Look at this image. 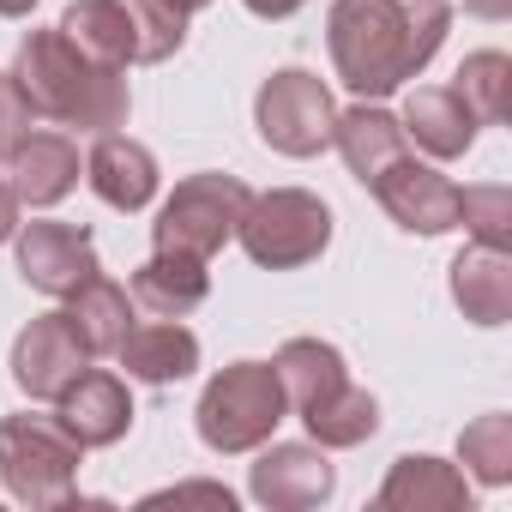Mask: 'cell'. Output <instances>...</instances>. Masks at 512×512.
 <instances>
[{"label": "cell", "mask_w": 512, "mask_h": 512, "mask_svg": "<svg viewBox=\"0 0 512 512\" xmlns=\"http://www.w3.org/2000/svg\"><path fill=\"white\" fill-rule=\"evenodd\" d=\"M446 25H452L446 0H332L326 13L332 67L362 103H380L440 55Z\"/></svg>", "instance_id": "obj_1"}, {"label": "cell", "mask_w": 512, "mask_h": 512, "mask_svg": "<svg viewBox=\"0 0 512 512\" xmlns=\"http://www.w3.org/2000/svg\"><path fill=\"white\" fill-rule=\"evenodd\" d=\"M13 79L25 91V103L61 127H79V133H115L127 127V109H133V91H127V67H103L91 61L85 49H73L55 31H31L19 43V61H13Z\"/></svg>", "instance_id": "obj_2"}, {"label": "cell", "mask_w": 512, "mask_h": 512, "mask_svg": "<svg viewBox=\"0 0 512 512\" xmlns=\"http://www.w3.org/2000/svg\"><path fill=\"white\" fill-rule=\"evenodd\" d=\"M278 386H284V404L302 416V428L314 434V446L326 452H344V446H362L374 440L380 428V404L374 392H362L338 356V344H320V338H290L278 350Z\"/></svg>", "instance_id": "obj_3"}, {"label": "cell", "mask_w": 512, "mask_h": 512, "mask_svg": "<svg viewBox=\"0 0 512 512\" xmlns=\"http://www.w3.org/2000/svg\"><path fill=\"white\" fill-rule=\"evenodd\" d=\"M85 446L61 428V416H7L0 422V488L19 506H67L79 488Z\"/></svg>", "instance_id": "obj_4"}, {"label": "cell", "mask_w": 512, "mask_h": 512, "mask_svg": "<svg viewBox=\"0 0 512 512\" xmlns=\"http://www.w3.org/2000/svg\"><path fill=\"white\" fill-rule=\"evenodd\" d=\"M284 416H290V404H284V386H278L272 362H229L199 392L193 428L211 452H253V446L272 440V428Z\"/></svg>", "instance_id": "obj_5"}, {"label": "cell", "mask_w": 512, "mask_h": 512, "mask_svg": "<svg viewBox=\"0 0 512 512\" xmlns=\"http://www.w3.org/2000/svg\"><path fill=\"white\" fill-rule=\"evenodd\" d=\"M235 241L247 247L253 266L266 272H296V266H314L320 253L332 247V205L308 187H272V193H253L241 223H235Z\"/></svg>", "instance_id": "obj_6"}, {"label": "cell", "mask_w": 512, "mask_h": 512, "mask_svg": "<svg viewBox=\"0 0 512 512\" xmlns=\"http://www.w3.org/2000/svg\"><path fill=\"white\" fill-rule=\"evenodd\" d=\"M247 199H253V187L235 181V175H217V169H211V175H187V181L163 199V211H157V223H151V247L211 260L223 241H235V223H241Z\"/></svg>", "instance_id": "obj_7"}, {"label": "cell", "mask_w": 512, "mask_h": 512, "mask_svg": "<svg viewBox=\"0 0 512 512\" xmlns=\"http://www.w3.org/2000/svg\"><path fill=\"white\" fill-rule=\"evenodd\" d=\"M332 121H338V103L308 67H278L253 97V127L284 157H320L332 145Z\"/></svg>", "instance_id": "obj_8"}, {"label": "cell", "mask_w": 512, "mask_h": 512, "mask_svg": "<svg viewBox=\"0 0 512 512\" xmlns=\"http://www.w3.org/2000/svg\"><path fill=\"white\" fill-rule=\"evenodd\" d=\"M13 241H19V278L31 290L55 296V302L79 296L103 272L97 241H91L85 223H25V229H13Z\"/></svg>", "instance_id": "obj_9"}, {"label": "cell", "mask_w": 512, "mask_h": 512, "mask_svg": "<svg viewBox=\"0 0 512 512\" xmlns=\"http://www.w3.org/2000/svg\"><path fill=\"white\" fill-rule=\"evenodd\" d=\"M368 193H374V199L386 205V217H392L398 229H410V235H446V229H458V199H464V187L446 181L434 163H416L410 151L392 157V163L368 181Z\"/></svg>", "instance_id": "obj_10"}, {"label": "cell", "mask_w": 512, "mask_h": 512, "mask_svg": "<svg viewBox=\"0 0 512 512\" xmlns=\"http://www.w3.org/2000/svg\"><path fill=\"white\" fill-rule=\"evenodd\" d=\"M85 368H91V350L79 344V332H73L67 314H37V320L13 338V386H19L25 398L55 404Z\"/></svg>", "instance_id": "obj_11"}, {"label": "cell", "mask_w": 512, "mask_h": 512, "mask_svg": "<svg viewBox=\"0 0 512 512\" xmlns=\"http://www.w3.org/2000/svg\"><path fill=\"white\" fill-rule=\"evenodd\" d=\"M247 488H253V500L272 506V512H308V506L332 500L338 470H332L326 446H296L290 440V446H266L260 452V464L247 470Z\"/></svg>", "instance_id": "obj_12"}, {"label": "cell", "mask_w": 512, "mask_h": 512, "mask_svg": "<svg viewBox=\"0 0 512 512\" xmlns=\"http://www.w3.org/2000/svg\"><path fill=\"white\" fill-rule=\"evenodd\" d=\"M55 416L61 428L91 452V446H115L127 428H133V392L121 374H103V368H85L61 398H55Z\"/></svg>", "instance_id": "obj_13"}, {"label": "cell", "mask_w": 512, "mask_h": 512, "mask_svg": "<svg viewBox=\"0 0 512 512\" xmlns=\"http://www.w3.org/2000/svg\"><path fill=\"white\" fill-rule=\"evenodd\" d=\"M374 506H380V512H470V482H464V470L446 464V458L404 452V458L386 470Z\"/></svg>", "instance_id": "obj_14"}, {"label": "cell", "mask_w": 512, "mask_h": 512, "mask_svg": "<svg viewBox=\"0 0 512 512\" xmlns=\"http://www.w3.org/2000/svg\"><path fill=\"white\" fill-rule=\"evenodd\" d=\"M85 175H91V193L115 211H145L157 199V157L127 133H97Z\"/></svg>", "instance_id": "obj_15"}, {"label": "cell", "mask_w": 512, "mask_h": 512, "mask_svg": "<svg viewBox=\"0 0 512 512\" xmlns=\"http://www.w3.org/2000/svg\"><path fill=\"white\" fill-rule=\"evenodd\" d=\"M7 187L19 193V205H61L79 187V145L67 133H31L7 157Z\"/></svg>", "instance_id": "obj_16"}, {"label": "cell", "mask_w": 512, "mask_h": 512, "mask_svg": "<svg viewBox=\"0 0 512 512\" xmlns=\"http://www.w3.org/2000/svg\"><path fill=\"white\" fill-rule=\"evenodd\" d=\"M211 260H193V253H163V247H151V260L133 272V302L151 314V320H181V314H193L205 296H211V272H205Z\"/></svg>", "instance_id": "obj_17"}, {"label": "cell", "mask_w": 512, "mask_h": 512, "mask_svg": "<svg viewBox=\"0 0 512 512\" xmlns=\"http://www.w3.org/2000/svg\"><path fill=\"white\" fill-rule=\"evenodd\" d=\"M404 139H416L428 157H464L476 145V115L464 109V97L452 85H416L404 97V115H398Z\"/></svg>", "instance_id": "obj_18"}, {"label": "cell", "mask_w": 512, "mask_h": 512, "mask_svg": "<svg viewBox=\"0 0 512 512\" xmlns=\"http://www.w3.org/2000/svg\"><path fill=\"white\" fill-rule=\"evenodd\" d=\"M452 302L464 308L470 326H506L512 320V260L506 247L470 241L452 260Z\"/></svg>", "instance_id": "obj_19"}, {"label": "cell", "mask_w": 512, "mask_h": 512, "mask_svg": "<svg viewBox=\"0 0 512 512\" xmlns=\"http://www.w3.org/2000/svg\"><path fill=\"white\" fill-rule=\"evenodd\" d=\"M127 380H145V386H169V380H187L199 368V338L181 326V320H151V326H127V338L115 344Z\"/></svg>", "instance_id": "obj_20"}, {"label": "cell", "mask_w": 512, "mask_h": 512, "mask_svg": "<svg viewBox=\"0 0 512 512\" xmlns=\"http://www.w3.org/2000/svg\"><path fill=\"white\" fill-rule=\"evenodd\" d=\"M332 145L344 151V163H350V175L368 187L392 157H404L410 151V139H404V127H398V115H386L380 103H356V109H344L338 121H332Z\"/></svg>", "instance_id": "obj_21"}, {"label": "cell", "mask_w": 512, "mask_h": 512, "mask_svg": "<svg viewBox=\"0 0 512 512\" xmlns=\"http://www.w3.org/2000/svg\"><path fill=\"white\" fill-rule=\"evenodd\" d=\"M61 37L103 67H133V25L121 0H73L61 13Z\"/></svg>", "instance_id": "obj_22"}, {"label": "cell", "mask_w": 512, "mask_h": 512, "mask_svg": "<svg viewBox=\"0 0 512 512\" xmlns=\"http://www.w3.org/2000/svg\"><path fill=\"white\" fill-rule=\"evenodd\" d=\"M67 302H73V308H67V320H73L79 344H85L91 356H115V344H121V338H127V326H133V296L97 272V278H91L79 296H67Z\"/></svg>", "instance_id": "obj_23"}, {"label": "cell", "mask_w": 512, "mask_h": 512, "mask_svg": "<svg viewBox=\"0 0 512 512\" xmlns=\"http://www.w3.org/2000/svg\"><path fill=\"white\" fill-rule=\"evenodd\" d=\"M452 91L464 97V109L476 115V127H500L512 115V61L500 49H482V55H470L458 67Z\"/></svg>", "instance_id": "obj_24"}, {"label": "cell", "mask_w": 512, "mask_h": 512, "mask_svg": "<svg viewBox=\"0 0 512 512\" xmlns=\"http://www.w3.org/2000/svg\"><path fill=\"white\" fill-rule=\"evenodd\" d=\"M133 25V67H157L187 43V13L175 0H121Z\"/></svg>", "instance_id": "obj_25"}, {"label": "cell", "mask_w": 512, "mask_h": 512, "mask_svg": "<svg viewBox=\"0 0 512 512\" xmlns=\"http://www.w3.org/2000/svg\"><path fill=\"white\" fill-rule=\"evenodd\" d=\"M458 458L476 482L500 488L512 482V416H476L464 434H458Z\"/></svg>", "instance_id": "obj_26"}, {"label": "cell", "mask_w": 512, "mask_h": 512, "mask_svg": "<svg viewBox=\"0 0 512 512\" xmlns=\"http://www.w3.org/2000/svg\"><path fill=\"white\" fill-rule=\"evenodd\" d=\"M458 223H464L482 247H506V241H512V193H506L500 181L464 187V199H458Z\"/></svg>", "instance_id": "obj_27"}, {"label": "cell", "mask_w": 512, "mask_h": 512, "mask_svg": "<svg viewBox=\"0 0 512 512\" xmlns=\"http://www.w3.org/2000/svg\"><path fill=\"white\" fill-rule=\"evenodd\" d=\"M31 127H37V109L25 103V91H19L13 73H0V157H13L31 139Z\"/></svg>", "instance_id": "obj_28"}, {"label": "cell", "mask_w": 512, "mask_h": 512, "mask_svg": "<svg viewBox=\"0 0 512 512\" xmlns=\"http://www.w3.org/2000/svg\"><path fill=\"white\" fill-rule=\"evenodd\" d=\"M145 506H217V512H229L235 494H229L223 482H181V488H157V494H145Z\"/></svg>", "instance_id": "obj_29"}, {"label": "cell", "mask_w": 512, "mask_h": 512, "mask_svg": "<svg viewBox=\"0 0 512 512\" xmlns=\"http://www.w3.org/2000/svg\"><path fill=\"white\" fill-rule=\"evenodd\" d=\"M241 7H247L253 19H290V13L308 7V0H241Z\"/></svg>", "instance_id": "obj_30"}, {"label": "cell", "mask_w": 512, "mask_h": 512, "mask_svg": "<svg viewBox=\"0 0 512 512\" xmlns=\"http://www.w3.org/2000/svg\"><path fill=\"white\" fill-rule=\"evenodd\" d=\"M13 229H19V193L0 175V241H13Z\"/></svg>", "instance_id": "obj_31"}, {"label": "cell", "mask_w": 512, "mask_h": 512, "mask_svg": "<svg viewBox=\"0 0 512 512\" xmlns=\"http://www.w3.org/2000/svg\"><path fill=\"white\" fill-rule=\"evenodd\" d=\"M464 13H476V19H512V0H464Z\"/></svg>", "instance_id": "obj_32"}, {"label": "cell", "mask_w": 512, "mask_h": 512, "mask_svg": "<svg viewBox=\"0 0 512 512\" xmlns=\"http://www.w3.org/2000/svg\"><path fill=\"white\" fill-rule=\"evenodd\" d=\"M37 7V0H0V19H25Z\"/></svg>", "instance_id": "obj_33"}, {"label": "cell", "mask_w": 512, "mask_h": 512, "mask_svg": "<svg viewBox=\"0 0 512 512\" xmlns=\"http://www.w3.org/2000/svg\"><path fill=\"white\" fill-rule=\"evenodd\" d=\"M175 7H181V13H187V19H193V13H199V7H211V0H175Z\"/></svg>", "instance_id": "obj_34"}]
</instances>
